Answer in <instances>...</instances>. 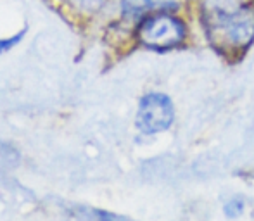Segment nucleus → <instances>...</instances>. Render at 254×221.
I'll return each instance as SVG.
<instances>
[{
    "label": "nucleus",
    "mask_w": 254,
    "mask_h": 221,
    "mask_svg": "<svg viewBox=\"0 0 254 221\" xmlns=\"http://www.w3.org/2000/svg\"><path fill=\"white\" fill-rule=\"evenodd\" d=\"M175 106L166 94L152 92L140 99L137 110V128L145 135L166 131L173 124Z\"/></svg>",
    "instance_id": "nucleus-3"
},
{
    "label": "nucleus",
    "mask_w": 254,
    "mask_h": 221,
    "mask_svg": "<svg viewBox=\"0 0 254 221\" xmlns=\"http://www.w3.org/2000/svg\"><path fill=\"white\" fill-rule=\"evenodd\" d=\"M189 38V24L175 9L170 0L164 9H154L145 14L135 26V40L149 51L164 52L182 47Z\"/></svg>",
    "instance_id": "nucleus-2"
},
{
    "label": "nucleus",
    "mask_w": 254,
    "mask_h": 221,
    "mask_svg": "<svg viewBox=\"0 0 254 221\" xmlns=\"http://www.w3.org/2000/svg\"><path fill=\"white\" fill-rule=\"evenodd\" d=\"M154 9V0H121V14L128 19H137V23Z\"/></svg>",
    "instance_id": "nucleus-4"
},
{
    "label": "nucleus",
    "mask_w": 254,
    "mask_h": 221,
    "mask_svg": "<svg viewBox=\"0 0 254 221\" xmlns=\"http://www.w3.org/2000/svg\"><path fill=\"white\" fill-rule=\"evenodd\" d=\"M242 208H244V202L241 199H232L227 206H225V215L228 218H239L242 215Z\"/></svg>",
    "instance_id": "nucleus-6"
},
{
    "label": "nucleus",
    "mask_w": 254,
    "mask_h": 221,
    "mask_svg": "<svg viewBox=\"0 0 254 221\" xmlns=\"http://www.w3.org/2000/svg\"><path fill=\"white\" fill-rule=\"evenodd\" d=\"M24 33H26V30L19 31L17 35H14V37H9V38H2L0 40V55L5 54L7 51H10V49L14 47V45H17L21 42V38L24 37Z\"/></svg>",
    "instance_id": "nucleus-5"
},
{
    "label": "nucleus",
    "mask_w": 254,
    "mask_h": 221,
    "mask_svg": "<svg viewBox=\"0 0 254 221\" xmlns=\"http://www.w3.org/2000/svg\"><path fill=\"white\" fill-rule=\"evenodd\" d=\"M163 2H168V0H163Z\"/></svg>",
    "instance_id": "nucleus-7"
},
{
    "label": "nucleus",
    "mask_w": 254,
    "mask_h": 221,
    "mask_svg": "<svg viewBox=\"0 0 254 221\" xmlns=\"http://www.w3.org/2000/svg\"><path fill=\"white\" fill-rule=\"evenodd\" d=\"M199 23L218 55L241 60L254 44V0H201Z\"/></svg>",
    "instance_id": "nucleus-1"
}]
</instances>
